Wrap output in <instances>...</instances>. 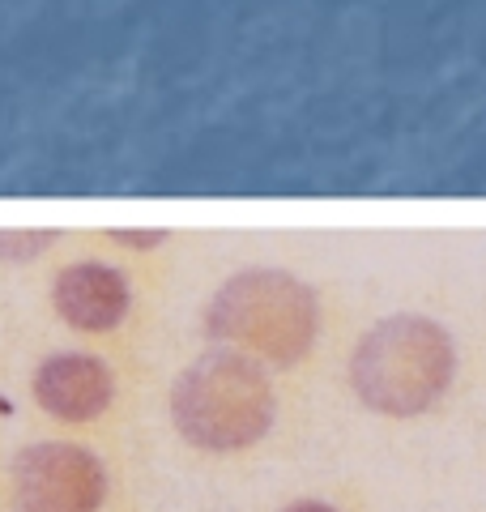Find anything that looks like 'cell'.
<instances>
[{"instance_id": "3957f363", "label": "cell", "mask_w": 486, "mask_h": 512, "mask_svg": "<svg viewBox=\"0 0 486 512\" xmlns=\"http://www.w3.org/2000/svg\"><path fill=\"white\" fill-rule=\"evenodd\" d=\"M167 410L184 444L201 453H248L278 423V384L261 359L209 346L175 372Z\"/></svg>"}, {"instance_id": "7a4b0ae2", "label": "cell", "mask_w": 486, "mask_h": 512, "mask_svg": "<svg viewBox=\"0 0 486 512\" xmlns=\"http://www.w3.org/2000/svg\"><path fill=\"white\" fill-rule=\"evenodd\" d=\"M350 393L384 419H423L461 380V342L427 312H393L359 333L346 363Z\"/></svg>"}, {"instance_id": "277c9868", "label": "cell", "mask_w": 486, "mask_h": 512, "mask_svg": "<svg viewBox=\"0 0 486 512\" xmlns=\"http://www.w3.org/2000/svg\"><path fill=\"white\" fill-rule=\"evenodd\" d=\"M154 261H133L107 248L99 235L86 231L60 252L47 274V308L69 333L90 342H107L133 325L145 299V278Z\"/></svg>"}, {"instance_id": "9c48e42d", "label": "cell", "mask_w": 486, "mask_h": 512, "mask_svg": "<svg viewBox=\"0 0 486 512\" xmlns=\"http://www.w3.org/2000/svg\"><path fill=\"white\" fill-rule=\"evenodd\" d=\"M282 512H337V508L324 504V500H295V504H286Z\"/></svg>"}, {"instance_id": "ba28073f", "label": "cell", "mask_w": 486, "mask_h": 512, "mask_svg": "<svg viewBox=\"0 0 486 512\" xmlns=\"http://www.w3.org/2000/svg\"><path fill=\"white\" fill-rule=\"evenodd\" d=\"M60 244H69L64 231H0V261L5 265H30V261H43V256H56Z\"/></svg>"}, {"instance_id": "5b68a950", "label": "cell", "mask_w": 486, "mask_h": 512, "mask_svg": "<svg viewBox=\"0 0 486 512\" xmlns=\"http://www.w3.org/2000/svg\"><path fill=\"white\" fill-rule=\"evenodd\" d=\"M9 478L18 512H99L107 500L103 461L77 440L26 444Z\"/></svg>"}, {"instance_id": "6da1fadb", "label": "cell", "mask_w": 486, "mask_h": 512, "mask_svg": "<svg viewBox=\"0 0 486 512\" xmlns=\"http://www.w3.org/2000/svg\"><path fill=\"white\" fill-rule=\"evenodd\" d=\"M329 329V295L286 265L231 269L201 308L209 346L261 359L269 372H295L320 350Z\"/></svg>"}, {"instance_id": "52a82bcc", "label": "cell", "mask_w": 486, "mask_h": 512, "mask_svg": "<svg viewBox=\"0 0 486 512\" xmlns=\"http://www.w3.org/2000/svg\"><path fill=\"white\" fill-rule=\"evenodd\" d=\"M107 248H116L120 256H133V261H154L175 244V231L167 227H107V231H94Z\"/></svg>"}, {"instance_id": "8992f818", "label": "cell", "mask_w": 486, "mask_h": 512, "mask_svg": "<svg viewBox=\"0 0 486 512\" xmlns=\"http://www.w3.org/2000/svg\"><path fill=\"white\" fill-rule=\"evenodd\" d=\"M30 402L60 427H90L120 402V372L90 346L52 350L30 372Z\"/></svg>"}]
</instances>
